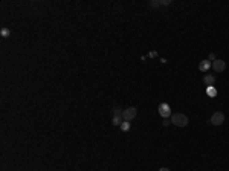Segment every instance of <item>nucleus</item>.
<instances>
[{"label":"nucleus","instance_id":"1","mask_svg":"<svg viewBox=\"0 0 229 171\" xmlns=\"http://www.w3.org/2000/svg\"><path fill=\"white\" fill-rule=\"evenodd\" d=\"M170 122L174 124L176 127H186L188 125V116L183 113H173Z\"/></svg>","mask_w":229,"mask_h":171},{"label":"nucleus","instance_id":"12","mask_svg":"<svg viewBox=\"0 0 229 171\" xmlns=\"http://www.w3.org/2000/svg\"><path fill=\"white\" fill-rule=\"evenodd\" d=\"M113 116H122V109L121 107H113Z\"/></svg>","mask_w":229,"mask_h":171},{"label":"nucleus","instance_id":"10","mask_svg":"<svg viewBox=\"0 0 229 171\" xmlns=\"http://www.w3.org/2000/svg\"><path fill=\"white\" fill-rule=\"evenodd\" d=\"M0 35H2L3 38H6V37H9V35H11V31H9L8 28H2V31H0Z\"/></svg>","mask_w":229,"mask_h":171},{"label":"nucleus","instance_id":"2","mask_svg":"<svg viewBox=\"0 0 229 171\" xmlns=\"http://www.w3.org/2000/svg\"><path fill=\"white\" fill-rule=\"evenodd\" d=\"M136 115H137V109L136 107H128V109H125V110H122V119L124 121H133L134 118H136Z\"/></svg>","mask_w":229,"mask_h":171},{"label":"nucleus","instance_id":"14","mask_svg":"<svg viewBox=\"0 0 229 171\" xmlns=\"http://www.w3.org/2000/svg\"><path fill=\"white\" fill-rule=\"evenodd\" d=\"M171 3V0H162L160 2V5H170Z\"/></svg>","mask_w":229,"mask_h":171},{"label":"nucleus","instance_id":"13","mask_svg":"<svg viewBox=\"0 0 229 171\" xmlns=\"http://www.w3.org/2000/svg\"><path fill=\"white\" fill-rule=\"evenodd\" d=\"M150 6H151V8H159V6H160V2H157V0H151V2H150Z\"/></svg>","mask_w":229,"mask_h":171},{"label":"nucleus","instance_id":"9","mask_svg":"<svg viewBox=\"0 0 229 171\" xmlns=\"http://www.w3.org/2000/svg\"><path fill=\"white\" fill-rule=\"evenodd\" d=\"M124 121H122V116H113V119H112V124L113 125H121Z\"/></svg>","mask_w":229,"mask_h":171},{"label":"nucleus","instance_id":"15","mask_svg":"<svg viewBox=\"0 0 229 171\" xmlns=\"http://www.w3.org/2000/svg\"><path fill=\"white\" fill-rule=\"evenodd\" d=\"M209 60H212V61H216L217 58H216V55H214V54H209Z\"/></svg>","mask_w":229,"mask_h":171},{"label":"nucleus","instance_id":"5","mask_svg":"<svg viewBox=\"0 0 229 171\" xmlns=\"http://www.w3.org/2000/svg\"><path fill=\"white\" fill-rule=\"evenodd\" d=\"M211 67H212L217 73H222V72H225V69H226V61H223V60H216V61H212Z\"/></svg>","mask_w":229,"mask_h":171},{"label":"nucleus","instance_id":"3","mask_svg":"<svg viewBox=\"0 0 229 171\" xmlns=\"http://www.w3.org/2000/svg\"><path fill=\"white\" fill-rule=\"evenodd\" d=\"M157 110H159V115L163 118V119H168V118H171V107L167 104V102H162V104H159V107H157Z\"/></svg>","mask_w":229,"mask_h":171},{"label":"nucleus","instance_id":"11","mask_svg":"<svg viewBox=\"0 0 229 171\" xmlns=\"http://www.w3.org/2000/svg\"><path fill=\"white\" fill-rule=\"evenodd\" d=\"M119 127H121V130H122V132H128V130H130V122H128V121H124Z\"/></svg>","mask_w":229,"mask_h":171},{"label":"nucleus","instance_id":"16","mask_svg":"<svg viewBox=\"0 0 229 171\" xmlns=\"http://www.w3.org/2000/svg\"><path fill=\"white\" fill-rule=\"evenodd\" d=\"M159 171H171V170H170V168H160Z\"/></svg>","mask_w":229,"mask_h":171},{"label":"nucleus","instance_id":"8","mask_svg":"<svg viewBox=\"0 0 229 171\" xmlns=\"http://www.w3.org/2000/svg\"><path fill=\"white\" fill-rule=\"evenodd\" d=\"M206 93H208V96H217V90H216V87H206Z\"/></svg>","mask_w":229,"mask_h":171},{"label":"nucleus","instance_id":"6","mask_svg":"<svg viewBox=\"0 0 229 171\" xmlns=\"http://www.w3.org/2000/svg\"><path fill=\"white\" fill-rule=\"evenodd\" d=\"M203 83H205L206 87H214V84H216V76L211 75V73H208V75L203 76Z\"/></svg>","mask_w":229,"mask_h":171},{"label":"nucleus","instance_id":"4","mask_svg":"<svg viewBox=\"0 0 229 171\" xmlns=\"http://www.w3.org/2000/svg\"><path fill=\"white\" fill-rule=\"evenodd\" d=\"M212 125H222L225 122V113L223 112H216L212 116H211V121H209Z\"/></svg>","mask_w":229,"mask_h":171},{"label":"nucleus","instance_id":"7","mask_svg":"<svg viewBox=\"0 0 229 171\" xmlns=\"http://www.w3.org/2000/svg\"><path fill=\"white\" fill-rule=\"evenodd\" d=\"M209 67H211V63H209L208 60H203V61H200V64H199V69H200V72H206Z\"/></svg>","mask_w":229,"mask_h":171}]
</instances>
